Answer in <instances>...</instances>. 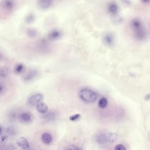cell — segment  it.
<instances>
[{"mask_svg": "<svg viewBox=\"0 0 150 150\" xmlns=\"http://www.w3.org/2000/svg\"><path fill=\"white\" fill-rule=\"evenodd\" d=\"M16 144L22 149H28L30 147V144L27 139L23 137H19L16 140Z\"/></svg>", "mask_w": 150, "mask_h": 150, "instance_id": "cell-5", "label": "cell"}, {"mask_svg": "<svg viewBox=\"0 0 150 150\" xmlns=\"http://www.w3.org/2000/svg\"><path fill=\"white\" fill-rule=\"evenodd\" d=\"M38 74V71L36 70H31L25 73L23 79L25 82H29L35 79Z\"/></svg>", "mask_w": 150, "mask_h": 150, "instance_id": "cell-6", "label": "cell"}, {"mask_svg": "<svg viewBox=\"0 0 150 150\" xmlns=\"http://www.w3.org/2000/svg\"><path fill=\"white\" fill-rule=\"evenodd\" d=\"M57 116V114L55 111H47L46 113L43 114L42 119L45 122H49L55 119Z\"/></svg>", "mask_w": 150, "mask_h": 150, "instance_id": "cell-8", "label": "cell"}, {"mask_svg": "<svg viewBox=\"0 0 150 150\" xmlns=\"http://www.w3.org/2000/svg\"><path fill=\"white\" fill-rule=\"evenodd\" d=\"M111 21L114 25L115 26H119L123 23L124 19L120 15H118V14H117L112 15Z\"/></svg>", "mask_w": 150, "mask_h": 150, "instance_id": "cell-13", "label": "cell"}, {"mask_svg": "<svg viewBox=\"0 0 150 150\" xmlns=\"http://www.w3.org/2000/svg\"><path fill=\"white\" fill-rule=\"evenodd\" d=\"M10 73V69L7 67L0 68V79H5L9 76Z\"/></svg>", "mask_w": 150, "mask_h": 150, "instance_id": "cell-17", "label": "cell"}, {"mask_svg": "<svg viewBox=\"0 0 150 150\" xmlns=\"http://www.w3.org/2000/svg\"><path fill=\"white\" fill-rule=\"evenodd\" d=\"M65 150H79L80 148L74 145H71L68 146L64 148Z\"/></svg>", "mask_w": 150, "mask_h": 150, "instance_id": "cell-26", "label": "cell"}, {"mask_svg": "<svg viewBox=\"0 0 150 150\" xmlns=\"http://www.w3.org/2000/svg\"><path fill=\"white\" fill-rule=\"evenodd\" d=\"M6 147L7 148H6V149H8V150H13L15 149L14 147L12 144H9L7 146V147Z\"/></svg>", "mask_w": 150, "mask_h": 150, "instance_id": "cell-30", "label": "cell"}, {"mask_svg": "<svg viewBox=\"0 0 150 150\" xmlns=\"http://www.w3.org/2000/svg\"><path fill=\"white\" fill-rule=\"evenodd\" d=\"M2 128H1V127L0 126V136L1 135V133H2Z\"/></svg>", "mask_w": 150, "mask_h": 150, "instance_id": "cell-33", "label": "cell"}, {"mask_svg": "<svg viewBox=\"0 0 150 150\" xmlns=\"http://www.w3.org/2000/svg\"><path fill=\"white\" fill-rule=\"evenodd\" d=\"M149 99H150V95H149V94H148L145 97V99L146 101H148Z\"/></svg>", "mask_w": 150, "mask_h": 150, "instance_id": "cell-31", "label": "cell"}, {"mask_svg": "<svg viewBox=\"0 0 150 150\" xmlns=\"http://www.w3.org/2000/svg\"><path fill=\"white\" fill-rule=\"evenodd\" d=\"M80 117V115L79 114H76V115H71L70 117V120L72 121H74L76 120L77 119H79Z\"/></svg>", "mask_w": 150, "mask_h": 150, "instance_id": "cell-27", "label": "cell"}, {"mask_svg": "<svg viewBox=\"0 0 150 150\" xmlns=\"http://www.w3.org/2000/svg\"><path fill=\"white\" fill-rule=\"evenodd\" d=\"M17 118L20 122L24 124L29 123L32 120L31 114L27 111H23L19 114Z\"/></svg>", "mask_w": 150, "mask_h": 150, "instance_id": "cell-4", "label": "cell"}, {"mask_svg": "<svg viewBox=\"0 0 150 150\" xmlns=\"http://www.w3.org/2000/svg\"><path fill=\"white\" fill-rule=\"evenodd\" d=\"M108 11L109 13L112 15L117 14L119 13V6L117 4L114 2L111 3L108 6Z\"/></svg>", "mask_w": 150, "mask_h": 150, "instance_id": "cell-14", "label": "cell"}, {"mask_svg": "<svg viewBox=\"0 0 150 150\" xmlns=\"http://www.w3.org/2000/svg\"><path fill=\"white\" fill-rule=\"evenodd\" d=\"M17 114L14 111H11L8 115V119L10 121H15V120L17 118Z\"/></svg>", "mask_w": 150, "mask_h": 150, "instance_id": "cell-21", "label": "cell"}, {"mask_svg": "<svg viewBox=\"0 0 150 150\" xmlns=\"http://www.w3.org/2000/svg\"><path fill=\"white\" fill-rule=\"evenodd\" d=\"M53 0H37V5L40 9H46L51 6Z\"/></svg>", "mask_w": 150, "mask_h": 150, "instance_id": "cell-9", "label": "cell"}, {"mask_svg": "<svg viewBox=\"0 0 150 150\" xmlns=\"http://www.w3.org/2000/svg\"><path fill=\"white\" fill-rule=\"evenodd\" d=\"M115 149L116 150H126V148L123 144H118L116 146Z\"/></svg>", "mask_w": 150, "mask_h": 150, "instance_id": "cell-28", "label": "cell"}, {"mask_svg": "<svg viewBox=\"0 0 150 150\" xmlns=\"http://www.w3.org/2000/svg\"><path fill=\"white\" fill-rule=\"evenodd\" d=\"M36 109L39 113L41 114H44L47 112L48 111L49 107L48 105L42 102H40L36 105Z\"/></svg>", "mask_w": 150, "mask_h": 150, "instance_id": "cell-12", "label": "cell"}, {"mask_svg": "<svg viewBox=\"0 0 150 150\" xmlns=\"http://www.w3.org/2000/svg\"><path fill=\"white\" fill-rule=\"evenodd\" d=\"M37 32L34 28H28L27 31V35L31 38H34L37 35Z\"/></svg>", "mask_w": 150, "mask_h": 150, "instance_id": "cell-20", "label": "cell"}, {"mask_svg": "<svg viewBox=\"0 0 150 150\" xmlns=\"http://www.w3.org/2000/svg\"><path fill=\"white\" fill-rule=\"evenodd\" d=\"M79 95L82 100L87 102H93L97 98V94L89 89H82L80 91Z\"/></svg>", "mask_w": 150, "mask_h": 150, "instance_id": "cell-2", "label": "cell"}, {"mask_svg": "<svg viewBox=\"0 0 150 150\" xmlns=\"http://www.w3.org/2000/svg\"><path fill=\"white\" fill-rule=\"evenodd\" d=\"M107 104V100L106 98H102L99 101V106L101 108H104Z\"/></svg>", "mask_w": 150, "mask_h": 150, "instance_id": "cell-22", "label": "cell"}, {"mask_svg": "<svg viewBox=\"0 0 150 150\" xmlns=\"http://www.w3.org/2000/svg\"><path fill=\"white\" fill-rule=\"evenodd\" d=\"M61 32L58 30H52L49 33L48 35V38L50 40L55 41L59 39L61 37Z\"/></svg>", "mask_w": 150, "mask_h": 150, "instance_id": "cell-10", "label": "cell"}, {"mask_svg": "<svg viewBox=\"0 0 150 150\" xmlns=\"http://www.w3.org/2000/svg\"><path fill=\"white\" fill-rule=\"evenodd\" d=\"M25 67L24 65L22 63L17 64L14 68V72L16 74H21L25 71Z\"/></svg>", "mask_w": 150, "mask_h": 150, "instance_id": "cell-19", "label": "cell"}, {"mask_svg": "<svg viewBox=\"0 0 150 150\" xmlns=\"http://www.w3.org/2000/svg\"><path fill=\"white\" fill-rule=\"evenodd\" d=\"M141 1L144 4H147V3H149L150 0H141Z\"/></svg>", "mask_w": 150, "mask_h": 150, "instance_id": "cell-32", "label": "cell"}, {"mask_svg": "<svg viewBox=\"0 0 150 150\" xmlns=\"http://www.w3.org/2000/svg\"><path fill=\"white\" fill-rule=\"evenodd\" d=\"M2 7L7 11H12L14 8L13 0H4L2 3Z\"/></svg>", "mask_w": 150, "mask_h": 150, "instance_id": "cell-11", "label": "cell"}, {"mask_svg": "<svg viewBox=\"0 0 150 150\" xmlns=\"http://www.w3.org/2000/svg\"><path fill=\"white\" fill-rule=\"evenodd\" d=\"M25 22L27 23L30 24L34 22L35 20V16L33 14H29L25 18Z\"/></svg>", "mask_w": 150, "mask_h": 150, "instance_id": "cell-23", "label": "cell"}, {"mask_svg": "<svg viewBox=\"0 0 150 150\" xmlns=\"http://www.w3.org/2000/svg\"><path fill=\"white\" fill-rule=\"evenodd\" d=\"M106 135L107 143H113L116 142L118 139V135L115 133H108Z\"/></svg>", "mask_w": 150, "mask_h": 150, "instance_id": "cell-15", "label": "cell"}, {"mask_svg": "<svg viewBox=\"0 0 150 150\" xmlns=\"http://www.w3.org/2000/svg\"><path fill=\"white\" fill-rule=\"evenodd\" d=\"M7 134L10 136H15L16 134V130L15 128L12 126H9L6 129Z\"/></svg>", "mask_w": 150, "mask_h": 150, "instance_id": "cell-24", "label": "cell"}, {"mask_svg": "<svg viewBox=\"0 0 150 150\" xmlns=\"http://www.w3.org/2000/svg\"><path fill=\"white\" fill-rule=\"evenodd\" d=\"M103 40L104 43L107 46H112L115 44V37L111 33H107L103 36Z\"/></svg>", "mask_w": 150, "mask_h": 150, "instance_id": "cell-7", "label": "cell"}, {"mask_svg": "<svg viewBox=\"0 0 150 150\" xmlns=\"http://www.w3.org/2000/svg\"><path fill=\"white\" fill-rule=\"evenodd\" d=\"M6 91V87L3 83L0 82V95H2Z\"/></svg>", "mask_w": 150, "mask_h": 150, "instance_id": "cell-25", "label": "cell"}, {"mask_svg": "<svg viewBox=\"0 0 150 150\" xmlns=\"http://www.w3.org/2000/svg\"><path fill=\"white\" fill-rule=\"evenodd\" d=\"M131 27L133 31L134 37L137 40L141 41L145 39L146 32L140 19H133L131 22Z\"/></svg>", "mask_w": 150, "mask_h": 150, "instance_id": "cell-1", "label": "cell"}, {"mask_svg": "<svg viewBox=\"0 0 150 150\" xmlns=\"http://www.w3.org/2000/svg\"><path fill=\"white\" fill-rule=\"evenodd\" d=\"M44 97L42 94L36 93L31 96L28 100V103L31 106H36V105L41 101Z\"/></svg>", "mask_w": 150, "mask_h": 150, "instance_id": "cell-3", "label": "cell"}, {"mask_svg": "<svg viewBox=\"0 0 150 150\" xmlns=\"http://www.w3.org/2000/svg\"><path fill=\"white\" fill-rule=\"evenodd\" d=\"M121 2L126 6H129L132 4L130 0H121Z\"/></svg>", "mask_w": 150, "mask_h": 150, "instance_id": "cell-29", "label": "cell"}, {"mask_svg": "<svg viewBox=\"0 0 150 150\" xmlns=\"http://www.w3.org/2000/svg\"><path fill=\"white\" fill-rule=\"evenodd\" d=\"M96 141L99 144H104L107 143L106 135L103 133H100L96 137Z\"/></svg>", "mask_w": 150, "mask_h": 150, "instance_id": "cell-18", "label": "cell"}, {"mask_svg": "<svg viewBox=\"0 0 150 150\" xmlns=\"http://www.w3.org/2000/svg\"><path fill=\"white\" fill-rule=\"evenodd\" d=\"M41 140L45 144H49L53 141V137L51 134L48 133H45L41 135Z\"/></svg>", "mask_w": 150, "mask_h": 150, "instance_id": "cell-16", "label": "cell"}]
</instances>
